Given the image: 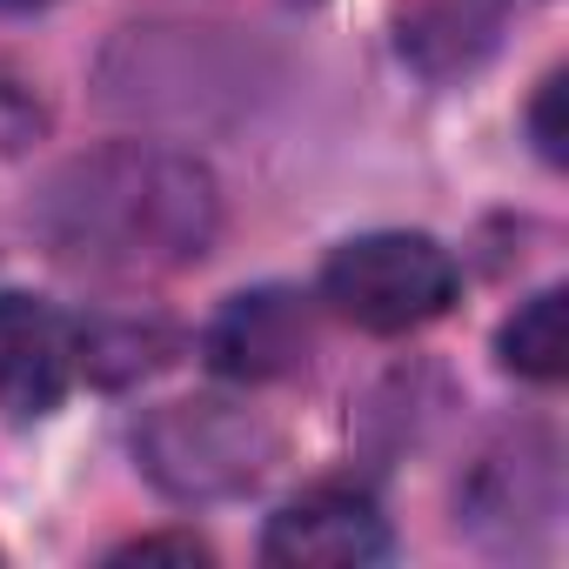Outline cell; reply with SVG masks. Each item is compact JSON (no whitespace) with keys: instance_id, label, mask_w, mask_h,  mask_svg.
<instances>
[{"instance_id":"obj_1","label":"cell","mask_w":569,"mask_h":569,"mask_svg":"<svg viewBox=\"0 0 569 569\" xmlns=\"http://www.w3.org/2000/svg\"><path fill=\"white\" fill-rule=\"evenodd\" d=\"M214 221H221V194L208 168L168 148H101L74 161L41 201L48 241L68 261L108 274L188 268L208 254Z\"/></svg>"},{"instance_id":"obj_2","label":"cell","mask_w":569,"mask_h":569,"mask_svg":"<svg viewBox=\"0 0 569 569\" xmlns=\"http://www.w3.org/2000/svg\"><path fill=\"white\" fill-rule=\"evenodd\" d=\"M322 302L369 329V336H409L436 316H449L456 302V261L436 234L416 228H376L356 234L329 254L322 268Z\"/></svg>"},{"instance_id":"obj_3","label":"cell","mask_w":569,"mask_h":569,"mask_svg":"<svg viewBox=\"0 0 569 569\" xmlns=\"http://www.w3.org/2000/svg\"><path fill=\"white\" fill-rule=\"evenodd\" d=\"M134 456L148 469L154 489H168L174 502H221L261 482V469L274 462V429L234 402H168L141 422Z\"/></svg>"},{"instance_id":"obj_4","label":"cell","mask_w":569,"mask_h":569,"mask_svg":"<svg viewBox=\"0 0 569 569\" xmlns=\"http://www.w3.org/2000/svg\"><path fill=\"white\" fill-rule=\"evenodd\" d=\"M261 556L281 569H362L389 556V516L356 482H316L268 516Z\"/></svg>"},{"instance_id":"obj_5","label":"cell","mask_w":569,"mask_h":569,"mask_svg":"<svg viewBox=\"0 0 569 569\" xmlns=\"http://www.w3.org/2000/svg\"><path fill=\"white\" fill-rule=\"evenodd\" d=\"M81 369L74 322L48 309L41 296H0V416L8 422H41L61 409L68 382Z\"/></svg>"},{"instance_id":"obj_6","label":"cell","mask_w":569,"mask_h":569,"mask_svg":"<svg viewBox=\"0 0 569 569\" xmlns=\"http://www.w3.org/2000/svg\"><path fill=\"white\" fill-rule=\"evenodd\" d=\"M208 369L228 376V382H274V376H296L309 362V309L302 296L289 289H254V296H234L208 336Z\"/></svg>"},{"instance_id":"obj_7","label":"cell","mask_w":569,"mask_h":569,"mask_svg":"<svg viewBox=\"0 0 569 569\" xmlns=\"http://www.w3.org/2000/svg\"><path fill=\"white\" fill-rule=\"evenodd\" d=\"M496 349H502V369H516V376H529V382H556V376L569 369V296H562V289L529 296V302L502 322Z\"/></svg>"},{"instance_id":"obj_8","label":"cell","mask_w":569,"mask_h":569,"mask_svg":"<svg viewBox=\"0 0 569 569\" xmlns=\"http://www.w3.org/2000/svg\"><path fill=\"white\" fill-rule=\"evenodd\" d=\"M74 349H81V369H94L101 382H128L174 356V329L168 322H94V329H74Z\"/></svg>"},{"instance_id":"obj_9","label":"cell","mask_w":569,"mask_h":569,"mask_svg":"<svg viewBox=\"0 0 569 569\" xmlns=\"http://www.w3.org/2000/svg\"><path fill=\"white\" fill-rule=\"evenodd\" d=\"M529 134L542 148V161H562V74H549L536 88V108H529Z\"/></svg>"},{"instance_id":"obj_10","label":"cell","mask_w":569,"mask_h":569,"mask_svg":"<svg viewBox=\"0 0 569 569\" xmlns=\"http://www.w3.org/2000/svg\"><path fill=\"white\" fill-rule=\"evenodd\" d=\"M114 562H208V542H194V536H141V542L114 549Z\"/></svg>"},{"instance_id":"obj_11","label":"cell","mask_w":569,"mask_h":569,"mask_svg":"<svg viewBox=\"0 0 569 569\" xmlns=\"http://www.w3.org/2000/svg\"><path fill=\"white\" fill-rule=\"evenodd\" d=\"M0 8H41V0H0Z\"/></svg>"}]
</instances>
